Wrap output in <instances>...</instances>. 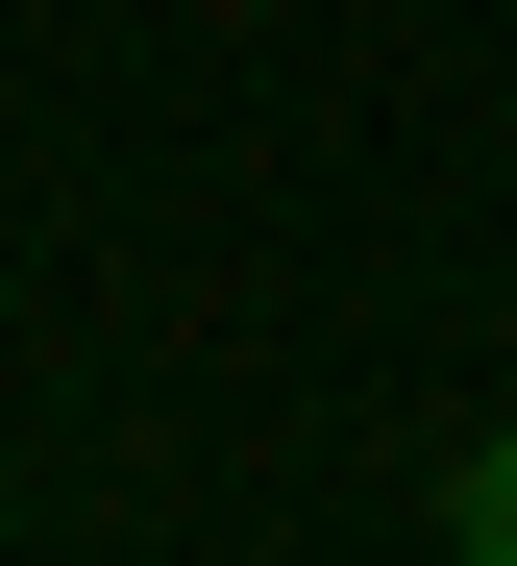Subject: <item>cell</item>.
I'll return each mask as SVG.
<instances>
[{"label": "cell", "instance_id": "cell-1", "mask_svg": "<svg viewBox=\"0 0 517 566\" xmlns=\"http://www.w3.org/2000/svg\"><path fill=\"white\" fill-rule=\"evenodd\" d=\"M444 566H517V419H493V443L444 468Z\"/></svg>", "mask_w": 517, "mask_h": 566}]
</instances>
